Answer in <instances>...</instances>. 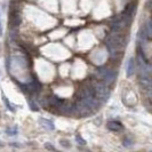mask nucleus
Here are the masks:
<instances>
[{"label":"nucleus","mask_w":152,"mask_h":152,"mask_svg":"<svg viewBox=\"0 0 152 152\" xmlns=\"http://www.w3.org/2000/svg\"><path fill=\"white\" fill-rule=\"evenodd\" d=\"M126 41L127 40L125 39V37L121 36L120 33H114V32L111 33L105 41V46L109 50L111 57H117L118 54L121 53V50L124 49V47L127 43Z\"/></svg>","instance_id":"1"},{"label":"nucleus","mask_w":152,"mask_h":152,"mask_svg":"<svg viewBox=\"0 0 152 152\" xmlns=\"http://www.w3.org/2000/svg\"><path fill=\"white\" fill-rule=\"evenodd\" d=\"M92 86H93V89L95 92V95H96V97L98 98V101L101 103H104V102H106L109 99L111 92L109 89V87H108V83L98 80V81H95Z\"/></svg>","instance_id":"2"},{"label":"nucleus","mask_w":152,"mask_h":152,"mask_svg":"<svg viewBox=\"0 0 152 152\" xmlns=\"http://www.w3.org/2000/svg\"><path fill=\"white\" fill-rule=\"evenodd\" d=\"M96 77L103 83H113L117 78V73L114 71L110 69H104V68H99L96 70Z\"/></svg>","instance_id":"3"},{"label":"nucleus","mask_w":152,"mask_h":152,"mask_svg":"<svg viewBox=\"0 0 152 152\" xmlns=\"http://www.w3.org/2000/svg\"><path fill=\"white\" fill-rule=\"evenodd\" d=\"M136 72V63H135V60L134 57H130L128 61H127V68H126V73H127V77H132L134 76Z\"/></svg>","instance_id":"4"},{"label":"nucleus","mask_w":152,"mask_h":152,"mask_svg":"<svg viewBox=\"0 0 152 152\" xmlns=\"http://www.w3.org/2000/svg\"><path fill=\"white\" fill-rule=\"evenodd\" d=\"M39 123H40L42 128H45L46 130H54V129H55L54 121H52V120H49V119L40 118V119H39Z\"/></svg>","instance_id":"5"},{"label":"nucleus","mask_w":152,"mask_h":152,"mask_svg":"<svg viewBox=\"0 0 152 152\" xmlns=\"http://www.w3.org/2000/svg\"><path fill=\"white\" fill-rule=\"evenodd\" d=\"M106 127H108V129L111 130V132H120V130H123V125L121 123H119V121H116V120H111L106 125Z\"/></svg>","instance_id":"6"},{"label":"nucleus","mask_w":152,"mask_h":152,"mask_svg":"<svg viewBox=\"0 0 152 152\" xmlns=\"http://www.w3.org/2000/svg\"><path fill=\"white\" fill-rule=\"evenodd\" d=\"M6 133H7L9 136H15V135L18 134V127H17L16 125L12 126V127H7V128H6Z\"/></svg>","instance_id":"7"},{"label":"nucleus","mask_w":152,"mask_h":152,"mask_svg":"<svg viewBox=\"0 0 152 152\" xmlns=\"http://www.w3.org/2000/svg\"><path fill=\"white\" fill-rule=\"evenodd\" d=\"M123 145H124L126 149H130V148L134 145V141L129 137V136H126V137L124 138V141H123Z\"/></svg>","instance_id":"8"},{"label":"nucleus","mask_w":152,"mask_h":152,"mask_svg":"<svg viewBox=\"0 0 152 152\" xmlns=\"http://www.w3.org/2000/svg\"><path fill=\"white\" fill-rule=\"evenodd\" d=\"M2 101H4V103H5V105L7 106V109H8V110H9V111H11V112H15V111H16V109H15V108H13V104H12V103L9 102V99H8L7 97L5 96L4 94H2Z\"/></svg>","instance_id":"9"},{"label":"nucleus","mask_w":152,"mask_h":152,"mask_svg":"<svg viewBox=\"0 0 152 152\" xmlns=\"http://www.w3.org/2000/svg\"><path fill=\"white\" fill-rule=\"evenodd\" d=\"M62 102H63V101L57 96H53L52 98H50V103H52L53 105H55V106H61Z\"/></svg>","instance_id":"10"},{"label":"nucleus","mask_w":152,"mask_h":152,"mask_svg":"<svg viewBox=\"0 0 152 152\" xmlns=\"http://www.w3.org/2000/svg\"><path fill=\"white\" fill-rule=\"evenodd\" d=\"M60 143H61V145L63 146V148H65V149H70L71 148V144H70V142L68 139H65V138H62V139H60Z\"/></svg>","instance_id":"11"},{"label":"nucleus","mask_w":152,"mask_h":152,"mask_svg":"<svg viewBox=\"0 0 152 152\" xmlns=\"http://www.w3.org/2000/svg\"><path fill=\"white\" fill-rule=\"evenodd\" d=\"M29 105H30V109L33 111H38L39 110V108H38V105L34 103V102H32L31 99H29Z\"/></svg>","instance_id":"12"},{"label":"nucleus","mask_w":152,"mask_h":152,"mask_svg":"<svg viewBox=\"0 0 152 152\" xmlns=\"http://www.w3.org/2000/svg\"><path fill=\"white\" fill-rule=\"evenodd\" d=\"M76 141L78 142V144H81V145H85V144H86V141H85L80 135H77V136H76Z\"/></svg>","instance_id":"13"},{"label":"nucleus","mask_w":152,"mask_h":152,"mask_svg":"<svg viewBox=\"0 0 152 152\" xmlns=\"http://www.w3.org/2000/svg\"><path fill=\"white\" fill-rule=\"evenodd\" d=\"M45 148H46L47 150H50V151H52V150H53V151H55V150H56V149H55V146H53V145H50L49 143H46V144H45Z\"/></svg>","instance_id":"14"},{"label":"nucleus","mask_w":152,"mask_h":152,"mask_svg":"<svg viewBox=\"0 0 152 152\" xmlns=\"http://www.w3.org/2000/svg\"><path fill=\"white\" fill-rule=\"evenodd\" d=\"M2 33H4V25H2V22L0 21V38L2 37Z\"/></svg>","instance_id":"15"},{"label":"nucleus","mask_w":152,"mask_h":152,"mask_svg":"<svg viewBox=\"0 0 152 152\" xmlns=\"http://www.w3.org/2000/svg\"><path fill=\"white\" fill-rule=\"evenodd\" d=\"M11 145H12V146H15V148H22V145H18L17 142H16V143H15V142H12Z\"/></svg>","instance_id":"16"},{"label":"nucleus","mask_w":152,"mask_h":152,"mask_svg":"<svg viewBox=\"0 0 152 152\" xmlns=\"http://www.w3.org/2000/svg\"><path fill=\"white\" fill-rule=\"evenodd\" d=\"M1 146H4V144H2V142L0 141V148H1Z\"/></svg>","instance_id":"17"}]
</instances>
